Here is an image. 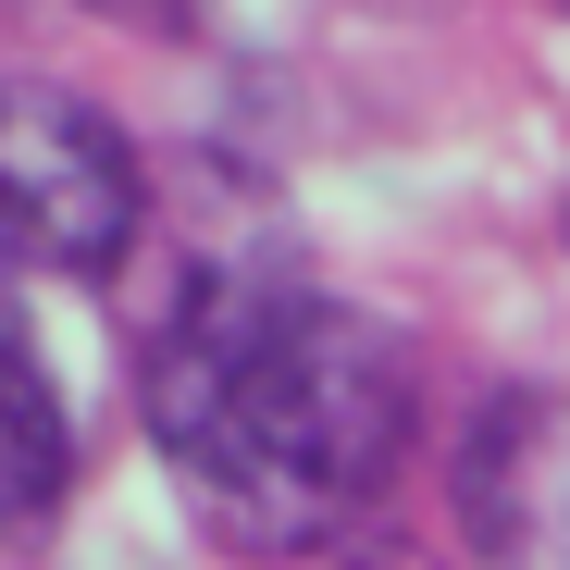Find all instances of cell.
Masks as SVG:
<instances>
[{"mask_svg": "<svg viewBox=\"0 0 570 570\" xmlns=\"http://www.w3.org/2000/svg\"><path fill=\"white\" fill-rule=\"evenodd\" d=\"M137 410L174 497L236 558H311L410 459L422 385L410 335L372 323L285 261H174L137 323Z\"/></svg>", "mask_w": 570, "mask_h": 570, "instance_id": "6da1fadb", "label": "cell"}, {"mask_svg": "<svg viewBox=\"0 0 570 570\" xmlns=\"http://www.w3.org/2000/svg\"><path fill=\"white\" fill-rule=\"evenodd\" d=\"M137 224V137L50 75H0V273H112Z\"/></svg>", "mask_w": 570, "mask_h": 570, "instance_id": "7a4b0ae2", "label": "cell"}, {"mask_svg": "<svg viewBox=\"0 0 570 570\" xmlns=\"http://www.w3.org/2000/svg\"><path fill=\"white\" fill-rule=\"evenodd\" d=\"M459 533L497 570H570V397H484L471 410Z\"/></svg>", "mask_w": 570, "mask_h": 570, "instance_id": "3957f363", "label": "cell"}, {"mask_svg": "<svg viewBox=\"0 0 570 570\" xmlns=\"http://www.w3.org/2000/svg\"><path fill=\"white\" fill-rule=\"evenodd\" d=\"M75 497V410L38 372L26 323H13V273H0V533H38Z\"/></svg>", "mask_w": 570, "mask_h": 570, "instance_id": "277c9868", "label": "cell"}]
</instances>
